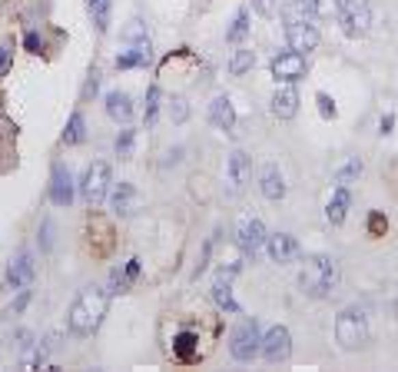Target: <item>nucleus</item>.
<instances>
[{
	"mask_svg": "<svg viewBox=\"0 0 398 372\" xmlns=\"http://www.w3.org/2000/svg\"><path fill=\"white\" fill-rule=\"evenodd\" d=\"M107 303H110V293H103V289H96V286H87V289H80V296L73 299V306L66 312V326L73 336H93L100 323H103V316H107Z\"/></svg>",
	"mask_w": 398,
	"mask_h": 372,
	"instance_id": "nucleus-1",
	"label": "nucleus"
},
{
	"mask_svg": "<svg viewBox=\"0 0 398 372\" xmlns=\"http://www.w3.org/2000/svg\"><path fill=\"white\" fill-rule=\"evenodd\" d=\"M299 286L312 299H326L332 289L339 286V263L332 256H322V253L309 256L306 266H302V273H299Z\"/></svg>",
	"mask_w": 398,
	"mask_h": 372,
	"instance_id": "nucleus-2",
	"label": "nucleus"
},
{
	"mask_svg": "<svg viewBox=\"0 0 398 372\" xmlns=\"http://www.w3.org/2000/svg\"><path fill=\"white\" fill-rule=\"evenodd\" d=\"M335 339L342 343V349H358L365 339H369V319H365V309L349 306L339 312L335 319Z\"/></svg>",
	"mask_w": 398,
	"mask_h": 372,
	"instance_id": "nucleus-3",
	"label": "nucleus"
},
{
	"mask_svg": "<svg viewBox=\"0 0 398 372\" xmlns=\"http://www.w3.org/2000/svg\"><path fill=\"white\" fill-rule=\"evenodd\" d=\"M229 352L236 362H252L259 352H263V329L256 319H243L236 332H233V343H229Z\"/></svg>",
	"mask_w": 398,
	"mask_h": 372,
	"instance_id": "nucleus-4",
	"label": "nucleus"
},
{
	"mask_svg": "<svg viewBox=\"0 0 398 372\" xmlns=\"http://www.w3.org/2000/svg\"><path fill=\"white\" fill-rule=\"evenodd\" d=\"M110 183H113V173H110V163L107 160H93L87 166V173L80 179V193L87 199L90 206H100L107 193H110Z\"/></svg>",
	"mask_w": 398,
	"mask_h": 372,
	"instance_id": "nucleus-5",
	"label": "nucleus"
},
{
	"mask_svg": "<svg viewBox=\"0 0 398 372\" xmlns=\"http://www.w3.org/2000/svg\"><path fill=\"white\" fill-rule=\"evenodd\" d=\"M339 21H342L345 37H352V40L365 37L369 27H372V3H369V0H345Z\"/></svg>",
	"mask_w": 398,
	"mask_h": 372,
	"instance_id": "nucleus-6",
	"label": "nucleus"
},
{
	"mask_svg": "<svg viewBox=\"0 0 398 372\" xmlns=\"http://www.w3.org/2000/svg\"><path fill=\"white\" fill-rule=\"evenodd\" d=\"M265 240H269V233H265V223L259 216H243L236 223V243H239V249H243L249 260L259 256Z\"/></svg>",
	"mask_w": 398,
	"mask_h": 372,
	"instance_id": "nucleus-7",
	"label": "nucleus"
},
{
	"mask_svg": "<svg viewBox=\"0 0 398 372\" xmlns=\"http://www.w3.org/2000/svg\"><path fill=\"white\" fill-rule=\"evenodd\" d=\"M263 356L269 366H282L289 362V356H292V336H289L286 326H272L269 332L263 336Z\"/></svg>",
	"mask_w": 398,
	"mask_h": 372,
	"instance_id": "nucleus-8",
	"label": "nucleus"
},
{
	"mask_svg": "<svg viewBox=\"0 0 398 372\" xmlns=\"http://www.w3.org/2000/svg\"><path fill=\"white\" fill-rule=\"evenodd\" d=\"M272 77L276 84H295L306 77V53L299 50H286L279 57H272Z\"/></svg>",
	"mask_w": 398,
	"mask_h": 372,
	"instance_id": "nucleus-9",
	"label": "nucleus"
},
{
	"mask_svg": "<svg viewBox=\"0 0 398 372\" xmlns=\"http://www.w3.org/2000/svg\"><path fill=\"white\" fill-rule=\"evenodd\" d=\"M265 253H269L272 263L286 266L299 256V243H295V236H289V233H276V236L265 240Z\"/></svg>",
	"mask_w": 398,
	"mask_h": 372,
	"instance_id": "nucleus-10",
	"label": "nucleus"
},
{
	"mask_svg": "<svg viewBox=\"0 0 398 372\" xmlns=\"http://www.w3.org/2000/svg\"><path fill=\"white\" fill-rule=\"evenodd\" d=\"M286 40H289V50L309 53V50L319 47V30L312 23H286Z\"/></svg>",
	"mask_w": 398,
	"mask_h": 372,
	"instance_id": "nucleus-11",
	"label": "nucleus"
},
{
	"mask_svg": "<svg viewBox=\"0 0 398 372\" xmlns=\"http://www.w3.org/2000/svg\"><path fill=\"white\" fill-rule=\"evenodd\" d=\"M50 199L53 206H70L73 203V176L64 163H53V183H50Z\"/></svg>",
	"mask_w": 398,
	"mask_h": 372,
	"instance_id": "nucleus-12",
	"label": "nucleus"
},
{
	"mask_svg": "<svg viewBox=\"0 0 398 372\" xmlns=\"http://www.w3.org/2000/svg\"><path fill=\"white\" fill-rule=\"evenodd\" d=\"M226 176H229L233 190H243L246 183L252 179V160H249L243 150H236V153L226 160Z\"/></svg>",
	"mask_w": 398,
	"mask_h": 372,
	"instance_id": "nucleus-13",
	"label": "nucleus"
},
{
	"mask_svg": "<svg viewBox=\"0 0 398 372\" xmlns=\"http://www.w3.org/2000/svg\"><path fill=\"white\" fill-rule=\"evenodd\" d=\"M110 206H113L116 216H133V213L140 210V193H136V186H133V183H120V186L113 190Z\"/></svg>",
	"mask_w": 398,
	"mask_h": 372,
	"instance_id": "nucleus-14",
	"label": "nucleus"
},
{
	"mask_svg": "<svg viewBox=\"0 0 398 372\" xmlns=\"http://www.w3.org/2000/svg\"><path fill=\"white\" fill-rule=\"evenodd\" d=\"M295 113H299V93H295L292 84H286V87H279L276 93H272V116L292 120Z\"/></svg>",
	"mask_w": 398,
	"mask_h": 372,
	"instance_id": "nucleus-15",
	"label": "nucleus"
},
{
	"mask_svg": "<svg viewBox=\"0 0 398 372\" xmlns=\"http://www.w3.org/2000/svg\"><path fill=\"white\" fill-rule=\"evenodd\" d=\"M107 116L113 123H130L133 120V97L123 90H110L107 93Z\"/></svg>",
	"mask_w": 398,
	"mask_h": 372,
	"instance_id": "nucleus-16",
	"label": "nucleus"
},
{
	"mask_svg": "<svg viewBox=\"0 0 398 372\" xmlns=\"http://www.w3.org/2000/svg\"><path fill=\"white\" fill-rule=\"evenodd\" d=\"M259 190H263V197L269 199V203H279V199L286 197V179H282V173H279L276 163H269V166L263 170V176H259Z\"/></svg>",
	"mask_w": 398,
	"mask_h": 372,
	"instance_id": "nucleus-17",
	"label": "nucleus"
},
{
	"mask_svg": "<svg viewBox=\"0 0 398 372\" xmlns=\"http://www.w3.org/2000/svg\"><path fill=\"white\" fill-rule=\"evenodd\" d=\"M30 283H34V260L27 253H21L14 263L7 266V286L10 289H27Z\"/></svg>",
	"mask_w": 398,
	"mask_h": 372,
	"instance_id": "nucleus-18",
	"label": "nucleus"
},
{
	"mask_svg": "<svg viewBox=\"0 0 398 372\" xmlns=\"http://www.w3.org/2000/svg\"><path fill=\"white\" fill-rule=\"evenodd\" d=\"M209 120H213L216 130H233L236 127V107H233V100L229 97H216L209 103Z\"/></svg>",
	"mask_w": 398,
	"mask_h": 372,
	"instance_id": "nucleus-19",
	"label": "nucleus"
},
{
	"mask_svg": "<svg viewBox=\"0 0 398 372\" xmlns=\"http://www.w3.org/2000/svg\"><path fill=\"white\" fill-rule=\"evenodd\" d=\"M349 206H352V197H349V186H339L335 193H332L329 206H326V216H329L332 226H339L342 219L349 216Z\"/></svg>",
	"mask_w": 398,
	"mask_h": 372,
	"instance_id": "nucleus-20",
	"label": "nucleus"
},
{
	"mask_svg": "<svg viewBox=\"0 0 398 372\" xmlns=\"http://www.w3.org/2000/svg\"><path fill=\"white\" fill-rule=\"evenodd\" d=\"M213 299H216V306L226 309V312H233V316H239V303L233 299V289H229V276H220L216 286H213Z\"/></svg>",
	"mask_w": 398,
	"mask_h": 372,
	"instance_id": "nucleus-21",
	"label": "nucleus"
},
{
	"mask_svg": "<svg viewBox=\"0 0 398 372\" xmlns=\"http://www.w3.org/2000/svg\"><path fill=\"white\" fill-rule=\"evenodd\" d=\"M282 17H286V23H309L312 17H315L312 0L309 3H306V0H292V3H286V7H282Z\"/></svg>",
	"mask_w": 398,
	"mask_h": 372,
	"instance_id": "nucleus-22",
	"label": "nucleus"
},
{
	"mask_svg": "<svg viewBox=\"0 0 398 372\" xmlns=\"http://www.w3.org/2000/svg\"><path fill=\"white\" fill-rule=\"evenodd\" d=\"M83 140H87V123H83V113L77 110L64 130V143L66 147H77V143H83Z\"/></svg>",
	"mask_w": 398,
	"mask_h": 372,
	"instance_id": "nucleus-23",
	"label": "nucleus"
},
{
	"mask_svg": "<svg viewBox=\"0 0 398 372\" xmlns=\"http://www.w3.org/2000/svg\"><path fill=\"white\" fill-rule=\"evenodd\" d=\"M256 66V53L252 50H236L233 57H229V73L233 77H243V73H249Z\"/></svg>",
	"mask_w": 398,
	"mask_h": 372,
	"instance_id": "nucleus-24",
	"label": "nucleus"
},
{
	"mask_svg": "<svg viewBox=\"0 0 398 372\" xmlns=\"http://www.w3.org/2000/svg\"><path fill=\"white\" fill-rule=\"evenodd\" d=\"M90 17L100 34H107L110 30V0H90Z\"/></svg>",
	"mask_w": 398,
	"mask_h": 372,
	"instance_id": "nucleus-25",
	"label": "nucleus"
},
{
	"mask_svg": "<svg viewBox=\"0 0 398 372\" xmlns=\"http://www.w3.org/2000/svg\"><path fill=\"white\" fill-rule=\"evenodd\" d=\"M173 352H176L179 359H196V336L193 332H179L176 339H173Z\"/></svg>",
	"mask_w": 398,
	"mask_h": 372,
	"instance_id": "nucleus-26",
	"label": "nucleus"
},
{
	"mask_svg": "<svg viewBox=\"0 0 398 372\" xmlns=\"http://www.w3.org/2000/svg\"><path fill=\"white\" fill-rule=\"evenodd\" d=\"M246 34H249V10H239L236 21H233V27L226 30V40H229V44H243Z\"/></svg>",
	"mask_w": 398,
	"mask_h": 372,
	"instance_id": "nucleus-27",
	"label": "nucleus"
},
{
	"mask_svg": "<svg viewBox=\"0 0 398 372\" xmlns=\"http://www.w3.org/2000/svg\"><path fill=\"white\" fill-rule=\"evenodd\" d=\"M362 170H365V163H362L358 156H352V160H349V163H345V166L335 173V183H339V186H349L352 179H358V176H362Z\"/></svg>",
	"mask_w": 398,
	"mask_h": 372,
	"instance_id": "nucleus-28",
	"label": "nucleus"
},
{
	"mask_svg": "<svg viewBox=\"0 0 398 372\" xmlns=\"http://www.w3.org/2000/svg\"><path fill=\"white\" fill-rule=\"evenodd\" d=\"M312 10L319 21H335L342 14V0H312Z\"/></svg>",
	"mask_w": 398,
	"mask_h": 372,
	"instance_id": "nucleus-29",
	"label": "nucleus"
},
{
	"mask_svg": "<svg viewBox=\"0 0 398 372\" xmlns=\"http://www.w3.org/2000/svg\"><path fill=\"white\" fill-rule=\"evenodd\" d=\"M186 116H189L186 97H173V100H170V120H173V123H186Z\"/></svg>",
	"mask_w": 398,
	"mask_h": 372,
	"instance_id": "nucleus-30",
	"label": "nucleus"
},
{
	"mask_svg": "<svg viewBox=\"0 0 398 372\" xmlns=\"http://www.w3.org/2000/svg\"><path fill=\"white\" fill-rule=\"evenodd\" d=\"M156 113H159V87H150V93H146V127L156 123Z\"/></svg>",
	"mask_w": 398,
	"mask_h": 372,
	"instance_id": "nucleus-31",
	"label": "nucleus"
},
{
	"mask_svg": "<svg viewBox=\"0 0 398 372\" xmlns=\"http://www.w3.org/2000/svg\"><path fill=\"white\" fill-rule=\"evenodd\" d=\"M133 136H136L133 130H123L120 136H116V153L123 156V160H130L133 156Z\"/></svg>",
	"mask_w": 398,
	"mask_h": 372,
	"instance_id": "nucleus-32",
	"label": "nucleus"
},
{
	"mask_svg": "<svg viewBox=\"0 0 398 372\" xmlns=\"http://www.w3.org/2000/svg\"><path fill=\"white\" fill-rule=\"evenodd\" d=\"M385 230H388L385 213H372V216H369V236H385Z\"/></svg>",
	"mask_w": 398,
	"mask_h": 372,
	"instance_id": "nucleus-33",
	"label": "nucleus"
},
{
	"mask_svg": "<svg viewBox=\"0 0 398 372\" xmlns=\"http://www.w3.org/2000/svg\"><path fill=\"white\" fill-rule=\"evenodd\" d=\"M143 37H146V27H143V21H130V27L123 30V40H130V44L143 40Z\"/></svg>",
	"mask_w": 398,
	"mask_h": 372,
	"instance_id": "nucleus-34",
	"label": "nucleus"
},
{
	"mask_svg": "<svg viewBox=\"0 0 398 372\" xmlns=\"http://www.w3.org/2000/svg\"><path fill=\"white\" fill-rule=\"evenodd\" d=\"M315 103H319V113H322L326 120H335V103H332L329 93H319V97H315Z\"/></svg>",
	"mask_w": 398,
	"mask_h": 372,
	"instance_id": "nucleus-35",
	"label": "nucleus"
},
{
	"mask_svg": "<svg viewBox=\"0 0 398 372\" xmlns=\"http://www.w3.org/2000/svg\"><path fill=\"white\" fill-rule=\"evenodd\" d=\"M256 14L259 17H276L279 14V0H256Z\"/></svg>",
	"mask_w": 398,
	"mask_h": 372,
	"instance_id": "nucleus-36",
	"label": "nucleus"
},
{
	"mask_svg": "<svg viewBox=\"0 0 398 372\" xmlns=\"http://www.w3.org/2000/svg\"><path fill=\"white\" fill-rule=\"evenodd\" d=\"M23 47H27L30 53H40V50H44V37H40V34H27Z\"/></svg>",
	"mask_w": 398,
	"mask_h": 372,
	"instance_id": "nucleus-37",
	"label": "nucleus"
},
{
	"mask_svg": "<svg viewBox=\"0 0 398 372\" xmlns=\"http://www.w3.org/2000/svg\"><path fill=\"white\" fill-rule=\"evenodd\" d=\"M116 66H120V70H127V66H140L136 50H130V53H120V57H116Z\"/></svg>",
	"mask_w": 398,
	"mask_h": 372,
	"instance_id": "nucleus-38",
	"label": "nucleus"
},
{
	"mask_svg": "<svg viewBox=\"0 0 398 372\" xmlns=\"http://www.w3.org/2000/svg\"><path fill=\"white\" fill-rule=\"evenodd\" d=\"M27 303H30V293H27V289H21V296H17V303L10 306V316H21L23 309H27Z\"/></svg>",
	"mask_w": 398,
	"mask_h": 372,
	"instance_id": "nucleus-39",
	"label": "nucleus"
},
{
	"mask_svg": "<svg viewBox=\"0 0 398 372\" xmlns=\"http://www.w3.org/2000/svg\"><path fill=\"white\" fill-rule=\"evenodd\" d=\"M30 339H34V336H30L27 329H23V332H17V349H21V352H27V349H30V346H34Z\"/></svg>",
	"mask_w": 398,
	"mask_h": 372,
	"instance_id": "nucleus-40",
	"label": "nucleus"
},
{
	"mask_svg": "<svg viewBox=\"0 0 398 372\" xmlns=\"http://www.w3.org/2000/svg\"><path fill=\"white\" fill-rule=\"evenodd\" d=\"M392 127H395V116H392V113H385V116H382V123H378V133L385 136V133H392Z\"/></svg>",
	"mask_w": 398,
	"mask_h": 372,
	"instance_id": "nucleus-41",
	"label": "nucleus"
},
{
	"mask_svg": "<svg viewBox=\"0 0 398 372\" xmlns=\"http://www.w3.org/2000/svg\"><path fill=\"white\" fill-rule=\"evenodd\" d=\"M10 47H0V73H7V66H10Z\"/></svg>",
	"mask_w": 398,
	"mask_h": 372,
	"instance_id": "nucleus-42",
	"label": "nucleus"
},
{
	"mask_svg": "<svg viewBox=\"0 0 398 372\" xmlns=\"http://www.w3.org/2000/svg\"><path fill=\"white\" fill-rule=\"evenodd\" d=\"M96 87H100V77L93 73V77H90V80H87V90H83V97H90V93H96Z\"/></svg>",
	"mask_w": 398,
	"mask_h": 372,
	"instance_id": "nucleus-43",
	"label": "nucleus"
},
{
	"mask_svg": "<svg viewBox=\"0 0 398 372\" xmlns=\"http://www.w3.org/2000/svg\"><path fill=\"white\" fill-rule=\"evenodd\" d=\"M179 156H183V150H179V147H176V150H170V153H166V166H176Z\"/></svg>",
	"mask_w": 398,
	"mask_h": 372,
	"instance_id": "nucleus-44",
	"label": "nucleus"
}]
</instances>
